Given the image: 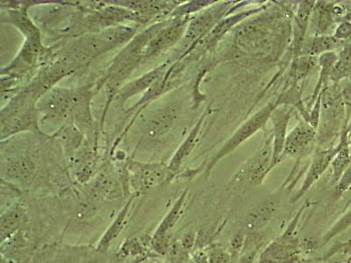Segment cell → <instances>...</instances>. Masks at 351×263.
<instances>
[{
	"mask_svg": "<svg viewBox=\"0 0 351 263\" xmlns=\"http://www.w3.org/2000/svg\"><path fill=\"white\" fill-rule=\"evenodd\" d=\"M118 184L109 175H101L94 184L92 189L93 195L98 197H112V194L117 193Z\"/></svg>",
	"mask_w": 351,
	"mask_h": 263,
	"instance_id": "cell-23",
	"label": "cell"
},
{
	"mask_svg": "<svg viewBox=\"0 0 351 263\" xmlns=\"http://www.w3.org/2000/svg\"><path fill=\"white\" fill-rule=\"evenodd\" d=\"M243 236L241 234H237L236 236L233 238V240H232V247L234 250H239L241 247V245H243Z\"/></svg>",
	"mask_w": 351,
	"mask_h": 263,
	"instance_id": "cell-29",
	"label": "cell"
},
{
	"mask_svg": "<svg viewBox=\"0 0 351 263\" xmlns=\"http://www.w3.org/2000/svg\"><path fill=\"white\" fill-rule=\"evenodd\" d=\"M349 143H350V145L351 146V138H350V139H349Z\"/></svg>",
	"mask_w": 351,
	"mask_h": 263,
	"instance_id": "cell-31",
	"label": "cell"
},
{
	"mask_svg": "<svg viewBox=\"0 0 351 263\" xmlns=\"http://www.w3.org/2000/svg\"><path fill=\"white\" fill-rule=\"evenodd\" d=\"M145 251L143 244L136 238H131L124 241L122 244L119 253L122 258H134V256L143 255Z\"/></svg>",
	"mask_w": 351,
	"mask_h": 263,
	"instance_id": "cell-24",
	"label": "cell"
},
{
	"mask_svg": "<svg viewBox=\"0 0 351 263\" xmlns=\"http://www.w3.org/2000/svg\"><path fill=\"white\" fill-rule=\"evenodd\" d=\"M186 21L187 20L178 21L159 31L147 44L144 50L143 60H146L150 56L160 54L177 42L184 33Z\"/></svg>",
	"mask_w": 351,
	"mask_h": 263,
	"instance_id": "cell-10",
	"label": "cell"
},
{
	"mask_svg": "<svg viewBox=\"0 0 351 263\" xmlns=\"http://www.w3.org/2000/svg\"><path fill=\"white\" fill-rule=\"evenodd\" d=\"M335 39L343 42L344 40L351 39V21H341L335 28L334 36Z\"/></svg>",
	"mask_w": 351,
	"mask_h": 263,
	"instance_id": "cell-25",
	"label": "cell"
},
{
	"mask_svg": "<svg viewBox=\"0 0 351 263\" xmlns=\"http://www.w3.org/2000/svg\"><path fill=\"white\" fill-rule=\"evenodd\" d=\"M194 243H195V234L192 233V231L186 234V236L182 238L181 245L184 249L188 250L192 249Z\"/></svg>",
	"mask_w": 351,
	"mask_h": 263,
	"instance_id": "cell-28",
	"label": "cell"
},
{
	"mask_svg": "<svg viewBox=\"0 0 351 263\" xmlns=\"http://www.w3.org/2000/svg\"><path fill=\"white\" fill-rule=\"evenodd\" d=\"M206 116H208V112H204L199 121L197 122L195 126L193 128L189 136H187L186 140H184L183 144L180 147V149L176 152L173 158H172L170 164L168 165L171 179L175 177L176 174L180 171L184 160L187 158V156L189 155L190 153L195 148L197 142H199V133L200 131H202V125L204 121H205Z\"/></svg>",
	"mask_w": 351,
	"mask_h": 263,
	"instance_id": "cell-14",
	"label": "cell"
},
{
	"mask_svg": "<svg viewBox=\"0 0 351 263\" xmlns=\"http://www.w3.org/2000/svg\"><path fill=\"white\" fill-rule=\"evenodd\" d=\"M343 45V42L335 38L334 36H321L309 37L303 44L300 56H315L324 55L325 53L334 52L335 49Z\"/></svg>",
	"mask_w": 351,
	"mask_h": 263,
	"instance_id": "cell-19",
	"label": "cell"
},
{
	"mask_svg": "<svg viewBox=\"0 0 351 263\" xmlns=\"http://www.w3.org/2000/svg\"><path fill=\"white\" fill-rule=\"evenodd\" d=\"M340 142L337 146L329 149H316L313 153V158L310 165V168L304 181L302 190H300L296 199H299L303 194H305L307 190L321 177V175L327 170L328 166L331 164L332 161L339 151Z\"/></svg>",
	"mask_w": 351,
	"mask_h": 263,
	"instance_id": "cell-11",
	"label": "cell"
},
{
	"mask_svg": "<svg viewBox=\"0 0 351 263\" xmlns=\"http://www.w3.org/2000/svg\"><path fill=\"white\" fill-rule=\"evenodd\" d=\"M230 2L216 4L215 8L208 9L199 17L194 18L188 27L186 36H184L188 45L196 42L197 40L202 38L206 33L209 32L215 25L217 24L224 16L226 12L230 9Z\"/></svg>",
	"mask_w": 351,
	"mask_h": 263,
	"instance_id": "cell-8",
	"label": "cell"
},
{
	"mask_svg": "<svg viewBox=\"0 0 351 263\" xmlns=\"http://www.w3.org/2000/svg\"><path fill=\"white\" fill-rule=\"evenodd\" d=\"M338 61V55L335 52L325 53V54L319 55L318 64L321 67L319 71V78L317 84H316L315 89L313 90V96L308 103V108L307 111L309 112L310 106L315 104L316 99H318L319 94L326 87L328 86L329 80H331L332 71L334 70L335 65L337 64Z\"/></svg>",
	"mask_w": 351,
	"mask_h": 263,
	"instance_id": "cell-18",
	"label": "cell"
},
{
	"mask_svg": "<svg viewBox=\"0 0 351 263\" xmlns=\"http://www.w3.org/2000/svg\"><path fill=\"white\" fill-rule=\"evenodd\" d=\"M274 158V136L271 130L265 131L261 147L252 158L241 166L234 180L260 184L272 170Z\"/></svg>",
	"mask_w": 351,
	"mask_h": 263,
	"instance_id": "cell-2",
	"label": "cell"
},
{
	"mask_svg": "<svg viewBox=\"0 0 351 263\" xmlns=\"http://www.w3.org/2000/svg\"><path fill=\"white\" fill-rule=\"evenodd\" d=\"M27 219L26 210L21 205H14L2 214L0 218L1 243L11 239Z\"/></svg>",
	"mask_w": 351,
	"mask_h": 263,
	"instance_id": "cell-15",
	"label": "cell"
},
{
	"mask_svg": "<svg viewBox=\"0 0 351 263\" xmlns=\"http://www.w3.org/2000/svg\"><path fill=\"white\" fill-rule=\"evenodd\" d=\"M188 263H193V262H188Z\"/></svg>",
	"mask_w": 351,
	"mask_h": 263,
	"instance_id": "cell-32",
	"label": "cell"
},
{
	"mask_svg": "<svg viewBox=\"0 0 351 263\" xmlns=\"http://www.w3.org/2000/svg\"><path fill=\"white\" fill-rule=\"evenodd\" d=\"M315 5V2L313 1H302L298 5L297 14L294 18V58H299L302 52Z\"/></svg>",
	"mask_w": 351,
	"mask_h": 263,
	"instance_id": "cell-13",
	"label": "cell"
},
{
	"mask_svg": "<svg viewBox=\"0 0 351 263\" xmlns=\"http://www.w3.org/2000/svg\"><path fill=\"white\" fill-rule=\"evenodd\" d=\"M321 95L317 148L329 149L347 127V109L339 84L326 87Z\"/></svg>",
	"mask_w": 351,
	"mask_h": 263,
	"instance_id": "cell-1",
	"label": "cell"
},
{
	"mask_svg": "<svg viewBox=\"0 0 351 263\" xmlns=\"http://www.w3.org/2000/svg\"><path fill=\"white\" fill-rule=\"evenodd\" d=\"M346 132H347V134H348V138H349V139H350V138H351V120L349 122V123L347 124Z\"/></svg>",
	"mask_w": 351,
	"mask_h": 263,
	"instance_id": "cell-30",
	"label": "cell"
},
{
	"mask_svg": "<svg viewBox=\"0 0 351 263\" xmlns=\"http://www.w3.org/2000/svg\"><path fill=\"white\" fill-rule=\"evenodd\" d=\"M134 183L140 190H149L171 179L168 165L134 162Z\"/></svg>",
	"mask_w": 351,
	"mask_h": 263,
	"instance_id": "cell-9",
	"label": "cell"
},
{
	"mask_svg": "<svg viewBox=\"0 0 351 263\" xmlns=\"http://www.w3.org/2000/svg\"><path fill=\"white\" fill-rule=\"evenodd\" d=\"M180 117V108L170 104L158 110L143 124V133L147 139L156 140L167 134Z\"/></svg>",
	"mask_w": 351,
	"mask_h": 263,
	"instance_id": "cell-5",
	"label": "cell"
},
{
	"mask_svg": "<svg viewBox=\"0 0 351 263\" xmlns=\"http://www.w3.org/2000/svg\"><path fill=\"white\" fill-rule=\"evenodd\" d=\"M276 210V203L274 199L265 200V202L256 206L246 218V227L249 229H256L267 223Z\"/></svg>",
	"mask_w": 351,
	"mask_h": 263,
	"instance_id": "cell-21",
	"label": "cell"
},
{
	"mask_svg": "<svg viewBox=\"0 0 351 263\" xmlns=\"http://www.w3.org/2000/svg\"><path fill=\"white\" fill-rule=\"evenodd\" d=\"M165 64L160 66V67L156 68V70L144 75V76L139 78V79L134 81L133 83H130L126 88H124V89L121 90L119 98L124 102L125 100L130 99V97L136 95V93L143 92V90H146L147 88L152 86L156 80L161 77L162 75L165 74Z\"/></svg>",
	"mask_w": 351,
	"mask_h": 263,
	"instance_id": "cell-20",
	"label": "cell"
},
{
	"mask_svg": "<svg viewBox=\"0 0 351 263\" xmlns=\"http://www.w3.org/2000/svg\"><path fill=\"white\" fill-rule=\"evenodd\" d=\"M343 84H339L341 94H343L344 102L347 106H351V73L346 78Z\"/></svg>",
	"mask_w": 351,
	"mask_h": 263,
	"instance_id": "cell-26",
	"label": "cell"
},
{
	"mask_svg": "<svg viewBox=\"0 0 351 263\" xmlns=\"http://www.w3.org/2000/svg\"><path fill=\"white\" fill-rule=\"evenodd\" d=\"M134 200V196H132L128 199V201L125 203L123 208H121L120 212L116 216L114 221L110 225L108 230L103 234L101 239L99 241L98 247H97V249L99 251L106 252V250H108L112 243L117 239L122 233V231L125 229V227L128 224V218L130 216L132 203H133Z\"/></svg>",
	"mask_w": 351,
	"mask_h": 263,
	"instance_id": "cell-16",
	"label": "cell"
},
{
	"mask_svg": "<svg viewBox=\"0 0 351 263\" xmlns=\"http://www.w3.org/2000/svg\"><path fill=\"white\" fill-rule=\"evenodd\" d=\"M228 255L221 250H214L209 256L208 263H228Z\"/></svg>",
	"mask_w": 351,
	"mask_h": 263,
	"instance_id": "cell-27",
	"label": "cell"
},
{
	"mask_svg": "<svg viewBox=\"0 0 351 263\" xmlns=\"http://www.w3.org/2000/svg\"><path fill=\"white\" fill-rule=\"evenodd\" d=\"M333 5L334 4L331 3L319 1L313 6L309 24V29L312 28L315 31L313 36H325L330 29L332 24L335 22Z\"/></svg>",
	"mask_w": 351,
	"mask_h": 263,
	"instance_id": "cell-17",
	"label": "cell"
},
{
	"mask_svg": "<svg viewBox=\"0 0 351 263\" xmlns=\"http://www.w3.org/2000/svg\"><path fill=\"white\" fill-rule=\"evenodd\" d=\"M186 195L187 190H184L181 194V196L178 197L177 202L172 206L171 211L162 218L161 223L159 224L152 239H150V245L159 255H165L168 252V233L174 227V225L177 224L178 219L180 218Z\"/></svg>",
	"mask_w": 351,
	"mask_h": 263,
	"instance_id": "cell-6",
	"label": "cell"
},
{
	"mask_svg": "<svg viewBox=\"0 0 351 263\" xmlns=\"http://www.w3.org/2000/svg\"><path fill=\"white\" fill-rule=\"evenodd\" d=\"M277 106L275 102L269 103V104L263 106L261 110H259L258 112H256L245 123L241 125L236 133L223 144V146L219 149L217 153L212 158L211 162L208 164V171L217 164L219 160L234 152V150L239 148L241 144L245 142L250 138H252L254 134H256L261 129H265L266 124L269 121L272 112H274V110Z\"/></svg>",
	"mask_w": 351,
	"mask_h": 263,
	"instance_id": "cell-3",
	"label": "cell"
},
{
	"mask_svg": "<svg viewBox=\"0 0 351 263\" xmlns=\"http://www.w3.org/2000/svg\"><path fill=\"white\" fill-rule=\"evenodd\" d=\"M318 64L317 59L315 56L303 55L294 58L290 71V76L293 78V83L300 82L308 76Z\"/></svg>",
	"mask_w": 351,
	"mask_h": 263,
	"instance_id": "cell-22",
	"label": "cell"
},
{
	"mask_svg": "<svg viewBox=\"0 0 351 263\" xmlns=\"http://www.w3.org/2000/svg\"><path fill=\"white\" fill-rule=\"evenodd\" d=\"M317 149V130L305 121H300L287 134L280 162L296 159L299 164Z\"/></svg>",
	"mask_w": 351,
	"mask_h": 263,
	"instance_id": "cell-4",
	"label": "cell"
},
{
	"mask_svg": "<svg viewBox=\"0 0 351 263\" xmlns=\"http://www.w3.org/2000/svg\"><path fill=\"white\" fill-rule=\"evenodd\" d=\"M36 166L28 158L20 156L8 159L2 166L3 175L10 181L26 184L32 179Z\"/></svg>",
	"mask_w": 351,
	"mask_h": 263,
	"instance_id": "cell-12",
	"label": "cell"
},
{
	"mask_svg": "<svg viewBox=\"0 0 351 263\" xmlns=\"http://www.w3.org/2000/svg\"><path fill=\"white\" fill-rule=\"evenodd\" d=\"M294 112L293 106L287 105H278L272 112L269 121H271V133L274 136V158L272 168L280 164V159L283 153L285 140L287 137V128Z\"/></svg>",
	"mask_w": 351,
	"mask_h": 263,
	"instance_id": "cell-7",
	"label": "cell"
}]
</instances>
